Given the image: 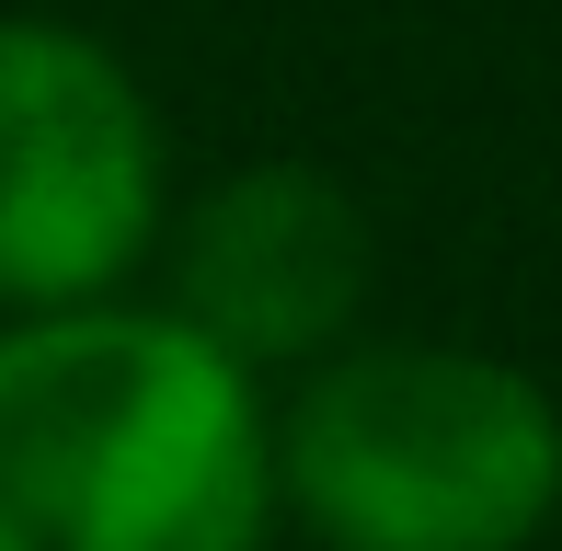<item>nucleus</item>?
<instances>
[{
    "mask_svg": "<svg viewBox=\"0 0 562 551\" xmlns=\"http://www.w3.org/2000/svg\"><path fill=\"white\" fill-rule=\"evenodd\" d=\"M161 218V127L115 46L0 23V311H81Z\"/></svg>",
    "mask_w": 562,
    "mask_h": 551,
    "instance_id": "7ed1b4c3",
    "label": "nucleus"
},
{
    "mask_svg": "<svg viewBox=\"0 0 562 551\" xmlns=\"http://www.w3.org/2000/svg\"><path fill=\"white\" fill-rule=\"evenodd\" d=\"M265 437L334 551H528L562 517V403L471 345L345 357Z\"/></svg>",
    "mask_w": 562,
    "mask_h": 551,
    "instance_id": "f03ea898",
    "label": "nucleus"
},
{
    "mask_svg": "<svg viewBox=\"0 0 562 551\" xmlns=\"http://www.w3.org/2000/svg\"><path fill=\"white\" fill-rule=\"evenodd\" d=\"M368 299V218L334 172L252 161L195 207L172 254V322L207 334L229 368H299Z\"/></svg>",
    "mask_w": 562,
    "mask_h": 551,
    "instance_id": "20e7f679",
    "label": "nucleus"
},
{
    "mask_svg": "<svg viewBox=\"0 0 562 551\" xmlns=\"http://www.w3.org/2000/svg\"><path fill=\"white\" fill-rule=\"evenodd\" d=\"M252 368L172 311H23L0 334V551H265Z\"/></svg>",
    "mask_w": 562,
    "mask_h": 551,
    "instance_id": "f257e3e1",
    "label": "nucleus"
}]
</instances>
